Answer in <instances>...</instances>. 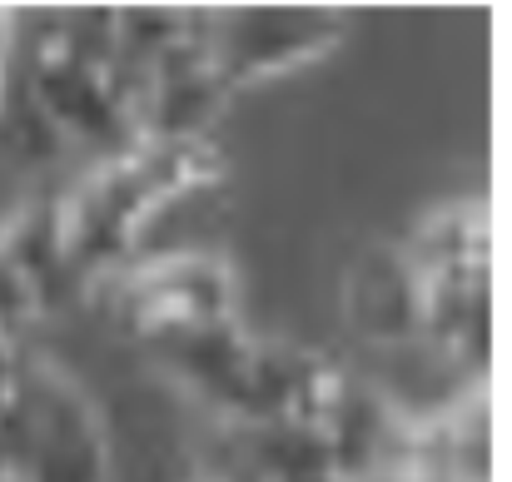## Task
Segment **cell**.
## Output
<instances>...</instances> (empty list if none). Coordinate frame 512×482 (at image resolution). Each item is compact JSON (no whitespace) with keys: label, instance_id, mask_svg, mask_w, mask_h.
I'll use <instances>...</instances> for the list:
<instances>
[{"label":"cell","instance_id":"cell-9","mask_svg":"<svg viewBox=\"0 0 512 482\" xmlns=\"http://www.w3.org/2000/svg\"><path fill=\"white\" fill-rule=\"evenodd\" d=\"M15 60H20V15L0 10V110L10 100V75H15Z\"/></svg>","mask_w":512,"mask_h":482},{"label":"cell","instance_id":"cell-3","mask_svg":"<svg viewBox=\"0 0 512 482\" xmlns=\"http://www.w3.org/2000/svg\"><path fill=\"white\" fill-rule=\"evenodd\" d=\"M0 482H110V433L95 398L55 363H25L0 418Z\"/></svg>","mask_w":512,"mask_h":482},{"label":"cell","instance_id":"cell-10","mask_svg":"<svg viewBox=\"0 0 512 482\" xmlns=\"http://www.w3.org/2000/svg\"><path fill=\"white\" fill-rule=\"evenodd\" d=\"M194 482H239V478H229V473H204V478H194Z\"/></svg>","mask_w":512,"mask_h":482},{"label":"cell","instance_id":"cell-8","mask_svg":"<svg viewBox=\"0 0 512 482\" xmlns=\"http://www.w3.org/2000/svg\"><path fill=\"white\" fill-rule=\"evenodd\" d=\"M20 383H25V358H20V338L0 333V418L15 408L20 398Z\"/></svg>","mask_w":512,"mask_h":482},{"label":"cell","instance_id":"cell-5","mask_svg":"<svg viewBox=\"0 0 512 482\" xmlns=\"http://www.w3.org/2000/svg\"><path fill=\"white\" fill-rule=\"evenodd\" d=\"M343 15L339 10H289V5H269V10H219L204 15V50L214 65V80L234 95V90H254L269 80H284L314 60H324L343 40Z\"/></svg>","mask_w":512,"mask_h":482},{"label":"cell","instance_id":"cell-6","mask_svg":"<svg viewBox=\"0 0 512 482\" xmlns=\"http://www.w3.org/2000/svg\"><path fill=\"white\" fill-rule=\"evenodd\" d=\"M343 314L378 348H413L418 323V279L398 244L368 249L343 279Z\"/></svg>","mask_w":512,"mask_h":482},{"label":"cell","instance_id":"cell-2","mask_svg":"<svg viewBox=\"0 0 512 482\" xmlns=\"http://www.w3.org/2000/svg\"><path fill=\"white\" fill-rule=\"evenodd\" d=\"M25 95L45 125L70 140H115V150L135 140L130 85L115 60L110 15L50 20L25 50Z\"/></svg>","mask_w":512,"mask_h":482},{"label":"cell","instance_id":"cell-1","mask_svg":"<svg viewBox=\"0 0 512 482\" xmlns=\"http://www.w3.org/2000/svg\"><path fill=\"white\" fill-rule=\"evenodd\" d=\"M224 179V155L199 140H130L55 199L70 284H100L140 259L145 234Z\"/></svg>","mask_w":512,"mask_h":482},{"label":"cell","instance_id":"cell-4","mask_svg":"<svg viewBox=\"0 0 512 482\" xmlns=\"http://www.w3.org/2000/svg\"><path fill=\"white\" fill-rule=\"evenodd\" d=\"M115 289V319L135 333L145 348H160L179 333L209 328V323L244 319L239 274L224 254L209 249H165L150 259H135L125 274L110 279Z\"/></svg>","mask_w":512,"mask_h":482},{"label":"cell","instance_id":"cell-7","mask_svg":"<svg viewBox=\"0 0 512 482\" xmlns=\"http://www.w3.org/2000/svg\"><path fill=\"white\" fill-rule=\"evenodd\" d=\"M50 314V299L40 294V284L5 254V244H0V333H10V338H25V328L30 323H40Z\"/></svg>","mask_w":512,"mask_h":482}]
</instances>
